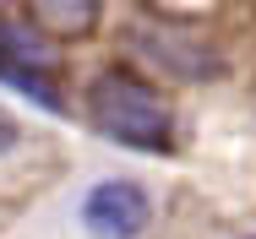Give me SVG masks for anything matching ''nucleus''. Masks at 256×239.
Here are the masks:
<instances>
[{"instance_id":"1","label":"nucleus","mask_w":256,"mask_h":239,"mask_svg":"<svg viewBox=\"0 0 256 239\" xmlns=\"http://www.w3.org/2000/svg\"><path fill=\"white\" fill-rule=\"evenodd\" d=\"M93 114L109 131V142L136 147V152H164L169 131H174L164 98L153 87H142L136 76H120V71H109V76L93 82Z\"/></svg>"},{"instance_id":"2","label":"nucleus","mask_w":256,"mask_h":239,"mask_svg":"<svg viewBox=\"0 0 256 239\" xmlns=\"http://www.w3.org/2000/svg\"><path fill=\"white\" fill-rule=\"evenodd\" d=\"M82 223L93 239H136L153 223V201L136 180H104L82 201Z\"/></svg>"},{"instance_id":"3","label":"nucleus","mask_w":256,"mask_h":239,"mask_svg":"<svg viewBox=\"0 0 256 239\" xmlns=\"http://www.w3.org/2000/svg\"><path fill=\"white\" fill-rule=\"evenodd\" d=\"M131 38L148 49L153 65H164V71L180 76V82H212V76H224V54H218L212 44H196L191 33H174V27H153V22H142Z\"/></svg>"},{"instance_id":"4","label":"nucleus","mask_w":256,"mask_h":239,"mask_svg":"<svg viewBox=\"0 0 256 239\" xmlns=\"http://www.w3.org/2000/svg\"><path fill=\"white\" fill-rule=\"evenodd\" d=\"M0 82H6V87H16V93H28L38 109H50V114H60V109H66V98H60V87H54V76L44 71V60L0 54Z\"/></svg>"},{"instance_id":"5","label":"nucleus","mask_w":256,"mask_h":239,"mask_svg":"<svg viewBox=\"0 0 256 239\" xmlns=\"http://www.w3.org/2000/svg\"><path fill=\"white\" fill-rule=\"evenodd\" d=\"M98 5L104 0H33V16L54 33H88L98 22Z\"/></svg>"},{"instance_id":"6","label":"nucleus","mask_w":256,"mask_h":239,"mask_svg":"<svg viewBox=\"0 0 256 239\" xmlns=\"http://www.w3.org/2000/svg\"><path fill=\"white\" fill-rule=\"evenodd\" d=\"M0 54H22V60H50V44L22 27V22H0Z\"/></svg>"},{"instance_id":"7","label":"nucleus","mask_w":256,"mask_h":239,"mask_svg":"<svg viewBox=\"0 0 256 239\" xmlns=\"http://www.w3.org/2000/svg\"><path fill=\"white\" fill-rule=\"evenodd\" d=\"M11 147H16V120L0 109V152H11Z\"/></svg>"}]
</instances>
